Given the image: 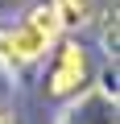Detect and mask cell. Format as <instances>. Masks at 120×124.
Masks as SVG:
<instances>
[{"mask_svg": "<svg viewBox=\"0 0 120 124\" xmlns=\"http://www.w3.org/2000/svg\"><path fill=\"white\" fill-rule=\"evenodd\" d=\"M50 4H54L62 29H83V25L95 17V0H50Z\"/></svg>", "mask_w": 120, "mask_h": 124, "instance_id": "3957f363", "label": "cell"}, {"mask_svg": "<svg viewBox=\"0 0 120 124\" xmlns=\"http://www.w3.org/2000/svg\"><path fill=\"white\" fill-rule=\"evenodd\" d=\"M91 66H87V54L79 50V41H62L54 50V70H50V95L54 99H66L87 83Z\"/></svg>", "mask_w": 120, "mask_h": 124, "instance_id": "7a4b0ae2", "label": "cell"}, {"mask_svg": "<svg viewBox=\"0 0 120 124\" xmlns=\"http://www.w3.org/2000/svg\"><path fill=\"white\" fill-rule=\"evenodd\" d=\"M58 33H62V25H58V13L50 0H41V4H33L8 33H0V58L13 62V66H25V62H37L54 41Z\"/></svg>", "mask_w": 120, "mask_h": 124, "instance_id": "6da1fadb", "label": "cell"}, {"mask_svg": "<svg viewBox=\"0 0 120 124\" xmlns=\"http://www.w3.org/2000/svg\"><path fill=\"white\" fill-rule=\"evenodd\" d=\"M104 46H108V54H116V13H108V21H104Z\"/></svg>", "mask_w": 120, "mask_h": 124, "instance_id": "277c9868", "label": "cell"}]
</instances>
